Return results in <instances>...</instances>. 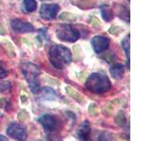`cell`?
I'll use <instances>...</instances> for the list:
<instances>
[{"label": "cell", "instance_id": "1", "mask_svg": "<svg viewBox=\"0 0 150 141\" xmlns=\"http://www.w3.org/2000/svg\"><path fill=\"white\" fill-rule=\"evenodd\" d=\"M50 61L56 69H64L71 62V53L63 45H54L50 49Z\"/></svg>", "mask_w": 150, "mask_h": 141}, {"label": "cell", "instance_id": "2", "mask_svg": "<svg viewBox=\"0 0 150 141\" xmlns=\"http://www.w3.org/2000/svg\"><path fill=\"white\" fill-rule=\"evenodd\" d=\"M88 90L94 93H103L110 90L112 85L106 74L102 73H94L90 74L86 83Z\"/></svg>", "mask_w": 150, "mask_h": 141}, {"label": "cell", "instance_id": "3", "mask_svg": "<svg viewBox=\"0 0 150 141\" xmlns=\"http://www.w3.org/2000/svg\"><path fill=\"white\" fill-rule=\"evenodd\" d=\"M22 72L25 75V78L26 79L31 91L33 93L40 92V86L38 77H39L40 70L39 67L33 63H23L22 65Z\"/></svg>", "mask_w": 150, "mask_h": 141}, {"label": "cell", "instance_id": "4", "mask_svg": "<svg viewBox=\"0 0 150 141\" xmlns=\"http://www.w3.org/2000/svg\"><path fill=\"white\" fill-rule=\"evenodd\" d=\"M56 36L59 40L69 42H74L80 37L79 31L70 25L60 26L56 30Z\"/></svg>", "mask_w": 150, "mask_h": 141}, {"label": "cell", "instance_id": "5", "mask_svg": "<svg viewBox=\"0 0 150 141\" xmlns=\"http://www.w3.org/2000/svg\"><path fill=\"white\" fill-rule=\"evenodd\" d=\"M7 134L11 138L18 141H25L27 138V131L25 127L16 122L8 125L7 128Z\"/></svg>", "mask_w": 150, "mask_h": 141}, {"label": "cell", "instance_id": "6", "mask_svg": "<svg viewBox=\"0 0 150 141\" xmlns=\"http://www.w3.org/2000/svg\"><path fill=\"white\" fill-rule=\"evenodd\" d=\"M59 6L57 4H43L40 9V15L44 20H53L57 15Z\"/></svg>", "mask_w": 150, "mask_h": 141}, {"label": "cell", "instance_id": "7", "mask_svg": "<svg viewBox=\"0 0 150 141\" xmlns=\"http://www.w3.org/2000/svg\"><path fill=\"white\" fill-rule=\"evenodd\" d=\"M39 122L42 125L45 131L54 132L58 128V121L54 116L45 114L39 119Z\"/></svg>", "mask_w": 150, "mask_h": 141}, {"label": "cell", "instance_id": "8", "mask_svg": "<svg viewBox=\"0 0 150 141\" xmlns=\"http://www.w3.org/2000/svg\"><path fill=\"white\" fill-rule=\"evenodd\" d=\"M91 43L94 50L96 53H101V52L105 51L110 44L109 39L103 36H95L91 41Z\"/></svg>", "mask_w": 150, "mask_h": 141}, {"label": "cell", "instance_id": "9", "mask_svg": "<svg viewBox=\"0 0 150 141\" xmlns=\"http://www.w3.org/2000/svg\"><path fill=\"white\" fill-rule=\"evenodd\" d=\"M11 26L13 31L17 33H25V32L34 31V26L30 25L29 23L22 21L20 19H14V20H12Z\"/></svg>", "mask_w": 150, "mask_h": 141}, {"label": "cell", "instance_id": "10", "mask_svg": "<svg viewBox=\"0 0 150 141\" xmlns=\"http://www.w3.org/2000/svg\"><path fill=\"white\" fill-rule=\"evenodd\" d=\"M90 134H91V128L90 124L87 120L83 121V123L81 125L78 131L79 137L82 139V141H90Z\"/></svg>", "mask_w": 150, "mask_h": 141}, {"label": "cell", "instance_id": "11", "mask_svg": "<svg viewBox=\"0 0 150 141\" xmlns=\"http://www.w3.org/2000/svg\"><path fill=\"white\" fill-rule=\"evenodd\" d=\"M110 73L112 74V76L115 79H117V80L121 79L122 77H123L124 73H125L124 66L122 64H119V63L114 64L110 68Z\"/></svg>", "mask_w": 150, "mask_h": 141}, {"label": "cell", "instance_id": "12", "mask_svg": "<svg viewBox=\"0 0 150 141\" xmlns=\"http://www.w3.org/2000/svg\"><path fill=\"white\" fill-rule=\"evenodd\" d=\"M100 12H101L102 18L107 22L111 21L112 19L114 18V14H112V9L108 6V5H102L100 7Z\"/></svg>", "mask_w": 150, "mask_h": 141}, {"label": "cell", "instance_id": "13", "mask_svg": "<svg viewBox=\"0 0 150 141\" xmlns=\"http://www.w3.org/2000/svg\"><path fill=\"white\" fill-rule=\"evenodd\" d=\"M22 9L25 12H32L37 9V2L35 0H23Z\"/></svg>", "mask_w": 150, "mask_h": 141}, {"label": "cell", "instance_id": "14", "mask_svg": "<svg viewBox=\"0 0 150 141\" xmlns=\"http://www.w3.org/2000/svg\"><path fill=\"white\" fill-rule=\"evenodd\" d=\"M59 20L61 21H64V22H69V23H72L76 21V16L73 15L72 13L70 12H67V11H64L62 13H60V15L58 16Z\"/></svg>", "mask_w": 150, "mask_h": 141}, {"label": "cell", "instance_id": "15", "mask_svg": "<svg viewBox=\"0 0 150 141\" xmlns=\"http://www.w3.org/2000/svg\"><path fill=\"white\" fill-rule=\"evenodd\" d=\"M42 96L44 97V99H48V100H54L56 98V94L55 92L50 88H45L43 90H42Z\"/></svg>", "mask_w": 150, "mask_h": 141}, {"label": "cell", "instance_id": "16", "mask_svg": "<svg viewBox=\"0 0 150 141\" xmlns=\"http://www.w3.org/2000/svg\"><path fill=\"white\" fill-rule=\"evenodd\" d=\"M77 6L80 9H92L95 7V3L89 1V0H81L77 3Z\"/></svg>", "mask_w": 150, "mask_h": 141}, {"label": "cell", "instance_id": "17", "mask_svg": "<svg viewBox=\"0 0 150 141\" xmlns=\"http://www.w3.org/2000/svg\"><path fill=\"white\" fill-rule=\"evenodd\" d=\"M122 47L126 52V55L128 56V60H129V35L125 37V39L122 41Z\"/></svg>", "mask_w": 150, "mask_h": 141}, {"label": "cell", "instance_id": "18", "mask_svg": "<svg viewBox=\"0 0 150 141\" xmlns=\"http://www.w3.org/2000/svg\"><path fill=\"white\" fill-rule=\"evenodd\" d=\"M11 90V85L8 82H0V92L8 93Z\"/></svg>", "mask_w": 150, "mask_h": 141}, {"label": "cell", "instance_id": "19", "mask_svg": "<svg viewBox=\"0 0 150 141\" xmlns=\"http://www.w3.org/2000/svg\"><path fill=\"white\" fill-rule=\"evenodd\" d=\"M4 47H5V49H6V52H7L8 55H9L11 56H15V52H14L13 47H12V45L11 44V42H9V41H4Z\"/></svg>", "mask_w": 150, "mask_h": 141}, {"label": "cell", "instance_id": "20", "mask_svg": "<svg viewBox=\"0 0 150 141\" xmlns=\"http://www.w3.org/2000/svg\"><path fill=\"white\" fill-rule=\"evenodd\" d=\"M97 141H112L111 138L109 137V135H107L106 134H101L100 135H98Z\"/></svg>", "mask_w": 150, "mask_h": 141}, {"label": "cell", "instance_id": "21", "mask_svg": "<svg viewBox=\"0 0 150 141\" xmlns=\"http://www.w3.org/2000/svg\"><path fill=\"white\" fill-rule=\"evenodd\" d=\"M109 32L111 33V34H112V35H117L119 32H121V28L118 27V26H112L110 28Z\"/></svg>", "mask_w": 150, "mask_h": 141}, {"label": "cell", "instance_id": "22", "mask_svg": "<svg viewBox=\"0 0 150 141\" xmlns=\"http://www.w3.org/2000/svg\"><path fill=\"white\" fill-rule=\"evenodd\" d=\"M91 24H92L93 26H96V27L100 26V25H101L100 20H98V19L96 18V17H91Z\"/></svg>", "mask_w": 150, "mask_h": 141}, {"label": "cell", "instance_id": "23", "mask_svg": "<svg viewBox=\"0 0 150 141\" xmlns=\"http://www.w3.org/2000/svg\"><path fill=\"white\" fill-rule=\"evenodd\" d=\"M8 75V73H7V70L1 68L0 67V79H2V78H5Z\"/></svg>", "mask_w": 150, "mask_h": 141}, {"label": "cell", "instance_id": "24", "mask_svg": "<svg viewBox=\"0 0 150 141\" xmlns=\"http://www.w3.org/2000/svg\"><path fill=\"white\" fill-rule=\"evenodd\" d=\"M0 34L1 35H6V30H5V28L2 25H0Z\"/></svg>", "mask_w": 150, "mask_h": 141}, {"label": "cell", "instance_id": "25", "mask_svg": "<svg viewBox=\"0 0 150 141\" xmlns=\"http://www.w3.org/2000/svg\"><path fill=\"white\" fill-rule=\"evenodd\" d=\"M0 141H8L6 136H4L2 135H0Z\"/></svg>", "mask_w": 150, "mask_h": 141}, {"label": "cell", "instance_id": "26", "mask_svg": "<svg viewBox=\"0 0 150 141\" xmlns=\"http://www.w3.org/2000/svg\"><path fill=\"white\" fill-rule=\"evenodd\" d=\"M1 118H2V113L0 112V120H1Z\"/></svg>", "mask_w": 150, "mask_h": 141}, {"label": "cell", "instance_id": "27", "mask_svg": "<svg viewBox=\"0 0 150 141\" xmlns=\"http://www.w3.org/2000/svg\"><path fill=\"white\" fill-rule=\"evenodd\" d=\"M0 1H1V0H0Z\"/></svg>", "mask_w": 150, "mask_h": 141}]
</instances>
